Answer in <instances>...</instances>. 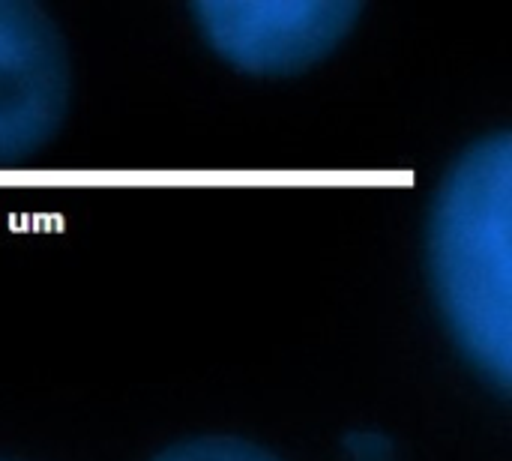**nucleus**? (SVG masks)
<instances>
[{
  "instance_id": "obj_1",
  "label": "nucleus",
  "mask_w": 512,
  "mask_h": 461,
  "mask_svg": "<svg viewBox=\"0 0 512 461\" xmlns=\"http://www.w3.org/2000/svg\"><path fill=\"white\" fill-rule=\"evenodd\" d=\"M426 267L465 360L501 393L512 381V132L474 138L444 171L426 219Z\"/></svg>"
},
{
  "instance_id": "obj_2",
  "label": "nucleus",
  "mask_w": 512,
  "mask_h": 461,
  "mask_svg": "<svg viewBox=\"0 0 512 461\" xmlns=\"http://www.w3.org/2000/svg\"><path fill=\"white\" fill-rule=\"evenodd\" d=\"M189 9L213 51L255 75L312 66L363 15L360 0H195Z\"/></svg>"
},
{
  "instance_id": "obj_3",
  "label": "nucleus",
  "mask_w": 512,
  "mask_h": 461,
  "mask_svg": "<svg viewBox=\"0 0 512 461\" xmlns=\"http://www.w3.org/2000/svg\"><path fill=\"white\" fill-rule=\"evenodd\" d=\"M72 66L57 21L30 0H0V168L36 156L60 129Z\"/></svg>"
},
{
  "instance_id": "obj_4",
  "label": "nucleus",
  "mask_w": 512,
  "mask_h": 461,
  "mask_svg": "<svg viewBox=\"0 0 512 461\" xmlns=\"http://www.w3.org/2000/svg\"><path fill=\"white\" fill-rule=\"evenodd\" d=\"M153 461H282L264 450L261 444H252L246 438L234 435H198L186 438L168 450H162Z\"/></svg>"
},
{
  "instance_id": "obj_5",
  "label": "nucleus",
  "mask_w": 512,
  "mask_h": 461,
  "mask_svg": "<svg viewBox=\"0 0 512 461\" xmlns=\"http://www.w3.org/2000/svg\"><path fill=\"white\" fill-rule=\"evenodd\" d=\"M351 459L354 461H393L390 441L381 432H357L351 441Z\"/></svg>"
}]
</instances>
